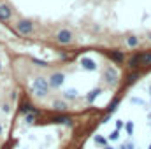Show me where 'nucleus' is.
I'll use <instances>...</instances> for the list:
<instances>
[{"mask_svg": "<svg viewBox=\"0 0 151 149\" xmlns=\"http://www.w3.org/2000/svg\"><path fill=\"white\" fill-rule=\"evenodd\" d=\"M118 137H119V132H118V130H114L113 133H111V135H109V139H111V140H116V139H118Z\"/></svg>", "mask_w": 151, "mask_h": 149, "instance_id": "20", "label": "nucleus"}, {"mask_svg": "<svg viewBox=\"0 0 151 149\" xmlns=\"http://www.w3.org/2000/svg\"><path fill=\"white\" fill-rule=\"evenodd\" d=\"M49 81L46 79V77H35L34 79V82H32V91H34V95L35 97H46L47 93H49Z\"/></svg>", "mask_w": 151, "mask_h": 149, "instance_id": "1", "label": "nucleus"}, {"mask_svg": "<svg viewBox=\"0 0 151 149\" xmlns=\"http://www.w3.org/2000/svg\"><path fill=\"white\" fill-rule=\"evenodd\" d=\"M81 67L84 70H97V63L91 58H81Z\"/></svg>", "mask_w": 151, "mask_h": 149, "instance_id": "7", "label": "nucleus"}, {"mask_svg": "<svg viewBox=\"0 0 151 149\" xmlns=\"http://www.w3.org/2000/svg\"><path fill=\"white\" fill-rule=\"evenodd\" d=\"M141 63H151V53L150 54H141Z\"/></svg>", "mask_w": 151, "mask_h": 149, "instance_id": "17", "label": "nucleus"}, {"mask_svg": "<svg viewBox=\"0 0 151 149\" xmlns=\"http://www.w3.org/2000/svg\"><path fill=\"white\" fill-rule=\"evenodd\" d=\"M14 28L21 34V35H30L34 34V23L30 19H19L18 23H14Z\"/></svg>", "mask_w": 151, "mask_h": 149, "instance_id": "2", "label": "nucleus"}, {"mask_svg": "<svg viewBox=\"0 0 151 149\" xmlns=\"http://www.w3.org/2000/svg\"><path fill=\"white\" fill-rule=\"evenodd\" d=\"M150 39H151V34H150Z\"/></svg>", "mask_w": 151, "mask_h": 149, "instance_id": "30", "label": "nucleus"}, {"mask_svg": "<svg viewBox=\"0 0 151 149\" xmlns=\"http://www.w3.org/2000/svg\"><path fill=\"white\" fill-rule=\"evenodd\" d=\"M109 56H111V60H114V62H123V53H119V51H111L109 53Z\"/></svg>", "mask_w": 151, "mask_h": 149, "instance_id": "13", "label": "nucleus"}, {"mask_svg": "<svg viewBox=\"0 0 151 149\" xmlns=\"http://www.w3.org/2000/svg\"><path fill=\"white\" fill-rule=\"evenodd\" d=\"M106 149H114V148H111V146H106Z\"/></svg>", "mask_w": 151, "mask_h": 149, "instance_id": "28", "label": "nucleus"}, {"mask_svg": "<svg viewBox=\"0 0 151 149\" xmlns=\"http://www.w3.org/2000/svg\"><path fill=\"white\" fill-rule=\"evenodd\" d=\"M100 93H102V88H97V90H93V91H90V95L86 97V100H88V102L91 104V102H93V100H95V98H97V97L100 95Z\"/></svg>", "mask_w": 151, "mask_h": 149, "instance_id": "11", "label": "nucleus"}, {"mask_svg": "<svg viewBox=\"0 0 151 149\" xmlns=\"http://www.w3.org/2000/svg\"><path fill=\"white\" fill-rule=\"evenodd\" d=\"M47 81H49V86L56 90V88H60V86L65 82V74H63V72H53Z\"/></svg>", "mask_w": 151, "mask_h": 149, "instance_id": "4", "label": "nucleus"}, {"mask_svg": "<svg viewBox=\"0 0 151 149\" xmlns=\"http://www.w3.org/2000/svg\"><path fill=\"white\" fill-rule=\"evenodd\" d=\"M127 44H128L130 47H135V46H139V37H135V35H130V37L127 39Z\"/></svg>", "mask_w": 151, "mask_h": 149, "instance_id": "15", "label": "nucleus"}, {"mask_svg": "<svg viewBox=\"0 0 151 149\" xmlns=\"http://www.w3.org/2000/svg\"><path fill=\"white\" fill-rule=\"evenodd\" d=\"M104 79L107 81V82H116V79H118V72L111 69V67H107L106 70H104Z\"/></svg>", "mask_w": 151, "mask_h": 149, "instance_id": "6", "label": "nucleus"}, {"mask_svg": "<svg viewBox=\"0 0 151 149\" xmlns=\"http://www.w3.org/2000/svg\"><path fill=\"white\" fill-rule=\"evenodd\" d=\"M150 149H151V146H150Z\"/></svg>", "mask_w": 151, "mask_h": 149, "instance_id": "32", "label": "nucleus"}, {"mask_svg": "<svg viewBox=\"0 0 151 149\" xmlns=\"http://www.w3.org/2000/svg\"><path fill=\"white\" fill-rule=\"evenodd\" d=\"M137 77H139V72H134V74H130V77H128V81H130V82H134V81H135Z\"/></svg>", "mask_w": 151, "mask_h": 149, "instance_id": "22", "label": "nucleus"}, {"mask_svg": "<svg viewBox=\"0 0 151 149\" xmlns=\"http://www.w3.org/2000/svg\"><path fill=\"white\" fill-rule=\"evenodd\" d=\"M0 70H2V63H0Z\"/></svg>", "mask_w": 151, "mask_h": 149, "instance_id": "29", "label": "nucleus"}, {"mask_svg": "<svg viewBox=\"0 0 151 149\" xmlns=\"http://www.w3.org/2000/svg\"><path fill=\"white\" fill-rule=\"evenodd\" d=\"M134 148H135V146H134L132 142H127V144H123V146H121L119 149H134Z\"/></svg>", "mask_w": 151, "mask_h": 149, "instance_id": "21", "label": "nucleus"}, {"mask_svg": "<svg viewBox=\"0 0 151 149\" xmlns=\"http://www.w3.org/2000/svg\"><path fill=\"white\" fill-rule=\"evenodd\" d=\"M19 111H21V114H25V116H27V114H30V112H35L37 109H34V105H32L30 102H23V104H21V107H19Z\"/></svg>", "mask_w": 151, "mask_h": 149, "instance_id": "10", "label": "nucleus"}, {"mask_svg": "<svg viewBox=\"0 0 151 149\" xmlns=\"http://www.w3.org/2000/svg\"><path fill=\"white\" fill-rule=\"evenodd\" d=\"M34 63H37V65H40V67H47V63L42 62V60H34Z\"/></svg>", "mask_w": 151, "mask_h": 149, "instance_id": "23", "label": "nucleus"}, {"mask_svg": "<svg viewBox=\"0 0 151 149\" xmlns=\"http://www.w3.org/2000/svg\"><path fill=\"white\" fill-rule=\"evenodd\" d=\"M12 18V9L7 5V4H0V19L7 21Z\"/></svg>", "mask_w": 151, "mask_h": 149, "instance_id": "5", "label": "nucleus"}, {"mask_svg": "<svg viewBox=\"0 0 151 149\" xmlns=\"http://www.w3.org/2000/svg\"><path fill=\"white\" fill-rule=\"evenodd\" d=\"M55 40H56L58 44H62V46H67V44H70V42L74 40V35H72L70 30L63 28V30H58V32L55 34Z\"/></svg>", "mask_w": 151, "mask_h": 149, "instance_id": "3", "label": "nucleus"}, {"mask_svg": "<svg viewBox=\"0 0 151 149\" xmlns=\"http://www.w3.org/2000/svg\"><path fill=\"white\" fill-rule=\"evenodd\" d=\"M121 128H123V121H119V119H118V121H116V130L119 132Z\"/></svg>", "mask_w": 151, "mask_h": 149, "instance_id": "24", "label": "nucleus"}, {"mask_svg": "<svg viewBox=\"0 0 151 149\" xmlns=\"http://www.w3.org/2000/svg\"><path fill=\"white\" fill-rule=\"evenodd\" d=\"M116 105H118V100L114 98V100H113V104H111V105H109V109H107V112H109V114H111V112H114V109H116Z\"/></svg>", "mask_w": 151, "mask_h": 149, "instance_id": "19", "label": "nucleus"}, {"mask_svg": "<svg viewBox=\"0 0 151 149\" xmlns=\"http://www.w3.org/2000/svg\"><path fill=\"white\" fill-rule=\"evenodd\" d=\"M53 123H56V125H72V119L69 117V116H55L53 119H51Z\"/></svg>", "mask_w": 151, "mask_h": 149, "instance_id": "9", "label": "nucleus"}, {"mask_svg": "<svg viewBox=\"0 0 151 149\" xmlns=\"http://www.w3.org/2000/svg\"><path fill=\"white\" fill-rule=\"evenodd\" d=\"M2 111H4V112H9V111H11V105H9V104H4V105H2Z\"/></svg>", "mask_w": 151, "mask_h": 149, "instance_id": "25", "label": "nucleus"}, {"mask_svg": "<svg viewBox=\"0 0 151 149\" xmlns=\"http://www.w3.org/2000/svg\"><path fill=\"white\" fill-rule=\"evenodd\" d=\"M95 144H99V146H107V140L104 139V137H100V135H95Z\"/></svg>", "mask_w": 151, "mask_h": 149, "instance_id": "16", "label": "nucleus"}, {"mask_svg": "<svg viewBox=\"0 0 151 149\" xmlns=\"http://www.w3.org/2000/svg\"><path fill=\"white\" fill-rule=\"evenodd\" d=\"M63 97H65L67 100H76V98H77V91H76L74 88H70V90L63 91Z\"/></svg>", "mask_w": 151, "mask_h": 149, "instance_id": "12", "label": "nucleus"}, {"mask_svg": "<svg viewBox=\"0 0 151 149\" xmlns=\"http://www.w3.org/2000/svg\"><path fill=\"white\" fill-rule=\"evenodd\" d=\"M2 133H4V126L0 125V135H2Z\"/></svg>", "mask_w": 151, "mask_h": 149, "instance_id": "27", "label": "nucleus"}, {"mask_svg": "<svg viewBox=\"0 0 151 149\" xmlns=\"http://www.w3.org/2000/svg\"><path fill=\"white\" fill-rule=\"evenodd\" d=\"M150 91H151V88H150Z\"/></svg>", "mask_w": 151, "mask_h": 149, "instance_id": "31", "label": "nucleus"}, {"mask_svg": "<svg viewBox=\"0 0 151 149\" xmlns=\"http://www.w3.org/2000/svg\"><path fill=\"white\" fill-rule=\"evenodd\" d=\"M39 114H40L39 111H35V112H30V114H27V116H25V121H27L28 125H32V123L35 121V116H39Z\"/></svg>", "mask_w": 151, "mask_h": 149, "instance_id": "14", "label": "nucleus"}, {"mask_svg": "<svg viewBox=\"0 0 151 149\" xmlns=\"http://www.w3.org/2000/svg\"><path fill=\"white\" fill-rule=\"evenodd\" d=\"M125 130H127L128 135H132V133H134V123H127V125H125Z\"/></svg>", "mask_w": 151, "mask_h": 149, "instance_id": "18", "label": "nucleus"}, {"mask_svg": "<svg viewBox=\"0 0 151 149\" xmlns=\"http://www.w3.org/2000/svg\"><path fill=\"white\" fill-rule=\"evenodd\" d=\"M16 97H18V95H16V93H14V91H12V93H11V95H9V100H11V102H14V100H16Z\"/></svg>", "mask_w": 151, "mask_h": 149, "instance_id": "26", "label": "nucleus"}, {"mask_svg": "<svg viewBox=\"0 0 151 149\" xmlns=\"http://www.w3.org/2000/svg\"><path fill=\"white\" fill-rule=\"evenodd\" d=\"M53 109L56 112H63V111L69 109V104H67L65 100H55V102H53Z\"/></svg>", "mask_w": 151, "mask_h": 149, "instance_id": "8", "label": "nucleus"}]
</instances>
